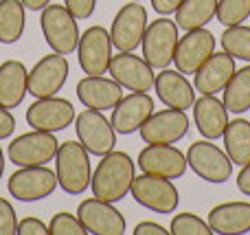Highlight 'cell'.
I'll return each instance as SVG.
<instances>
[{"label": "cell", "mask_w": 250, "mask_h": 235, "mask_svg": "<svg viewBox=\"0 0 250 235\" xmlns=\"http://www.w3.org/2000/svg\"><path fill=\"white\" fill-rule=\"evenodd\" d=\"M136 176V165L132 156L125 152H112L104 154L99 165L95 167V174L90 178L92 196L101 198L108 202H119L129 193Z\"/></svg>", "instance_id": "6da1fadb"}, {"label": "cell", "mask_w": 250, "mask_h": 235, "mask_svg": "<svg viewBox=\"0 0 250 235\" xmlns=\"http://www.w3.org/2000/svg\"><path fill=\"white\" fill-rule=\"evenodd\" d=\"M55 176L57 185L68 196H82L90 187L92 167L90 152L79 141H64L55 154Z\"/></svg>", "instance_id": "7a4b0ae2"}, {"label": "cell", "mask_w": 250, "mask_h": 235, "mask_svg": "<svg viewBox=\"0 0 250 235\" xmlns=\"http://www.w3.org/2000/svg\"><path fill=\"white\" fill-rule=\"evenodd\" d=\"M40 29H42L46 44L55 53L70 55V53L77 51L79 38H82L77 18L64 4H55V2L46 4L42 9V13H40Z\"/></svg>", "instance_id": "3957f363"}, {"label": "cell", "mask_w": 250, "mask_h": 235, "mask_svg": "<svg viewBox=\"0 0 250 235\" xmlns=\"http://www.w3.org/2000/svg\"><path fill=\"white\" fill-rule=\"evenodd\" d=\"M129 193H132V198L141 207L160 215L173 214L178 209V205H180V193H178L173 180L165 178V176H156V174L134 176Z\"/></svg>", "instance_id": "277c9868"}, {"label": "cell", "mask_w": 250, "mask_h": 235, "mask_svg": "<svg viewBox=\"0 0 250 235\" xmlns=\"http://www.w3.org/2000/svg\"><path fill=\"white\" fill-rule=\"evenodd\" d=\"M178 24L176 20H169L167 16H160L158 20L149 22L143 35V57L147 60V64L156 70L169 68V64L173 62L178 46Z\"/></svg>", "instance_id": "5b68a950"}, {"label": "cell", "mask_w": 250, "mask_h": 235, "mask_svg": "<svg viewBox=\"0 0 250 235\" xmlns=\"http://www.w3.org/2000/svg\"><path fill=\"white\" fill-rule=\"evenodd\" d=\"M187 165L198 178L207 183H226L233 174V161L229 158L226 150L217 148L213 141L202 139L189 145L187 152Z\"/></svg>", "instance_id": "8992f818"}, {"label": "cell", "mask_w": 250, "mask_h": 235, "mask_svg": "<svg viewBox=\"0 0 250 235\" xmlns=\"http://www.w3.org/2000/svg\"><path fill=\"white\" fill-rule=\"evenodd\" d=\"M60 141L55 139L53 132L33 130L20 134L9 143L7 156L16 167H35V165H48L55 161Z\"/></svg>", "instance_id": "52a82bcc"}, {"label": "cell", "mask_w": 250, "mask_h": 235, "mask_svg": "<svg viewBox=\"0 0 250 235\" xmlns=\"http://www.w3.org/2000/svg\"><path fill=\"white\" fill-rule=\"evenodd\" d=\"M57 185V176L46 165H35V167H18L11 176L7 178L9 196H13L20 202H35L48 198Z\"/></svg>", "instance_id": "ba28073f"}, {"label": "cell", "mask_w": 250, "mask_h": 235, "mask_svg": "<svg viewBox=\"0 0 250 235\" xmlns=\"http://www.w3.org/2000/svg\"><path fill=\"white\" fill-rule=\"evenodd\" d=\"M75 132L77 141L95 156L112 152L117 145V130L112 128L110 119L104 117L101 110L86 108L75 117Z\"/></svg>", "instance_id": "9c48e42d"}, {"label": "cell", "mask_w": 250, "mask_h": 235, "mask_svg": "<svg viewBox=\"0 0 250 235\" xmlns=\"http://www.w3.org/2000/svg\"><path fill=\"white\" fill-rule=\"evenodd\" d=\"M112 38H110V31L105 26H88L77 44V60L82 70L86 75L108 73L110 60H112Z\"/></svg>", "instance_id": "30bf717a"}, {"label": "cell", "mask_w": 250, "mask_h": 235, "mask_svg": "<svg viewBox=\"0 0 250 235\" xmlns=\"http://www.w3.org/2000/svg\"><path fill=\"white\" fill-rule=\"evenodd\" d=\"M136 165L143 174H156L165 178H182L187 174V154L173 143H147L136 158Z\"/></svg>", "instance_id": "8fae6325"}, {"label": "cell", "mask_w": 250, "mask_h": 235, "mask_svg": "<svg viewBox=\"0 0 250 235\" xmlns=\"http://www.w3.org/2000/svg\"><path fill=\"white\" fill-rule=\"evenodd\" d=\"M147 9L141 2L132 0V2L123 4L117 11L110 26V38H112V46L117 51H136L143 42V35L147 29Z\"/></svg>", "instance_id": "7c38bea8"}, {"label": "cell", "mask_w": 250, "mask_h": 235, "mask_svg": "<svg viewBox=\"0 0 250 235\" xmlns=\"http://www.w3.org/2000/svg\"><path fill=\"white\" fill-rule=\"evenodd\" d=\"M68 60L66 55L53 51L51 55H44L40 62H35V66L29 70V95H33L35 99L42 97H53L64 88L66 79H68Z\"/></svg>", "instance_id": "4fadbf2b"}, {"label": "cell", "mask_w": 250, "mask_h": 235, "mask_svg": "<svg viewBox=\"0 0 250 235\" xmlns=\"http://www.w3.org/2000/svg\"><path fill=\"white\" fill-rule=\"evenodd\" d=\"M75 112L73 104L64 97H42L35 99L33 104L26 108V123L33 130H44V132H62L68 126L75 123Z\"/></svg>", "instance_id": "5bb4252c"}, {"label": "cell", "mask_w": 250, "mask_h": 235, "mask_svg": "<svg viewBox=\"0 0 250 235\" xmlns=\"http://www.w3.org/2000/svg\"><path fill=\"white\" fill-rule=\"evenodd\" d=\"M108 73L125 90L149 92L154 88V68L147 64L145 57L134 55V51H119L117 55H112Z\"/></svg>", "instance_id": "9a60e30c"}, {"label": "cell", "mask_w": 250, "mask_h": 235, "mask_svg": "<svg viewBox=\"0 0 250 235\" xmlns=\"http://www.w3.org/2000/svg\"><path fill=\"white\" fill-rule=\"evenodd\" d=\"M77 218L90 235H123L127 231L123 214L114 207V202L101 198L82 200V205L77 207Z\"/></svg>", "instance_id": "2e32d148"}, {"label": "cell", "mask_w": 250, "mask_h": 235, "mask_svg": "<svg viewBox=\"0 0 250 235\" xmlns=\"http://www.w3.org/2000/svg\"><path fill=\"white\" fill-rule=\"evenodd\" d=\"M145 143H178L189 134V117L187 110L163 108L151 112L149 119L138 130Z\"/></svg>", "instance_id": "e0dca14e"}, {"label": "cell", "mask_w": 250, "mask_h": 235, "mask_svg": "<svg viewBox=\"0 0 250 235\" xmlns=\"http://www.w3.org/2000/svg\"><path fill=\"white\" fill-rule=\"evenodd\" d=\"M213 53H215V35L207 26L193 29L187 31L185 38L178 40L173 64H176V70H180V73L193 75Z\"/></svg>", "instance_id": "ac0fdd59"}, {"label": "cell", "mask_w": 250, "mask_h": 235, "mask_svg": "<svg viewBox=\"0 0 250 235\" xmlns=\"http://www.w3.org/2000/svg\"><path fill=\"white\" fill-rule=\"evenodd\" d=\"M154 112V99L149 92H129L123 95L121 101L112 108V128L117 134H134Z\"/></svg>", "instance_id": "d6986e66"}, {"label": "cell", "mask_w": 250, "mask_h": 235, "mask_svg": "<svg viewBox=\"0 0 250 235\" xmlns=\"http://www.w3.org/2000/svg\"><path fill=\"white\" fill-rule=\"evenodd\" d=\"M123 86L114 82L112 77L104 75H86L77 82V99L83 104V108L92 110H112L121 101Z\"/></svg>", "instance_id": "ffe728a7"}, {"label": "cell", "mask_w": 250, "mask_h": 235, "mask_svg": "<svg viewBox=\"0 0 250 235\" xmlns=\"http://www.w3.org/2000/svg\"><path fill=\"white\" fill-rule=\"evenodd\" d=\"M237 66H235V57L229 55L226 51L213 53L202 66L193 73V86L202 95H217L224 92L226 84L235 75Z\"/></svg>", "instance_id": "44dd1931"}, {"label": "cell", "mask_w": 250, "mask_h": 235, "mask_svg": "<svg viewBox=\"0 0 250 235\" xmlns=\"http://www.w3.org/2000/svg\"><path fill=\"white\" fill-rule=\"evenodd\" d=\"M154 90L167 108L189 110L195 101V86L180 70L163 68L154 79Z\"/></svg>", "instance_id": "7402d4cb"}, {"label": "cell", "mask_w": 250, "mask_h": 235, "mask_svg": "<svg viewBox=\"0 0 250 235\" xmlns=\"http://www.w3.org/2000/svg\"><path fill=\"white\" fill-rule=\"evenodd\" d=\"M193 123L198 132L208 141H217L224 136L229 126V108L215 95H202L193 101Z\"/></svg>", "instance_id": "603a6c76"}, {"label": "cell", "mask_w": 250, "mask_h": 235, "mask_svg": "<svg viewBox=\"0 0 250 235\" xmlns=\"http://www.w3.org/2000/svg\"><path fill=\"white\" fill-rule=\"evenodd\" d=\"M207 222L217 235H246L250 233V202H222L208 211Z\"/></svg>", "instance_id": "cb8c5ba5"}, {"label": "cell", "mask_w": 250, "mask_h": 235, "mask_svg": "<svg viewBox=\"0 0 250 235\" xmlns=\"http://www.w3.org/2000/svg\"><path fill=\"white\" fill-rule=\"evenodd\" d=\"M26 79H29V70L20 60L2 62L0 64V106L9 110L18 108L29 92Z\"/></svg>", "instance_id": "d4e9b609"}, {"label": "cell", "mask_w": 250, "mask_h": 235, "mask_svg": "<svg viewBox=\"0 0 250 235\" xmlns=\"http://www.w3.org/2000/svg\"><path fill=\"white\" fill-rule=\"evenodd\" d=\"M224 150L233 165H248L250 163V121L248 119H233L224 130Z\"/></svg>", "instance_id": "484cf974"}, {"label": "cell", "mask_w": 250, "mask_h": 235, "mask_svg": "<svg viewBox=\"0 0 250 235\" xmlns=\"http://www.w3.org/2000/svg\"><path fill=\"white\" fill-rule=\"evenodd\" d=\"M217 0H182L176 9V24L182 31L202 29L215 18Z\"/></svg>", "instance_id": "4316f807"}, {"label": "cell", "mask_w": 250, "mask_h": 235, "mask_svg": "<svg viewBox=\"0 0 250 235\" xmlns=\"http://www.w3.org/2000/svg\"><path fill=\"white\" fill-rule=\"evenodd\" d=\"M26 13L22 0H0V44H16L24 35Z\"/></svg>", "instance_id": "83f0119b"}, {"label": "cell", "mask_w": 250, "mask_h": 235, "mask_svg": "<svg viewBox=\"0 0 250 235\" xmlns=\"http://www.w3.org/2000/svg\"><path fill=\"white\" fill-rule=\"evenodd\" d=\"M222 101L233 114H244L250 110V64L235 70V75L224 88Z\"/></svg>", "instance_id": "f1b7e54d"}, {"label": "cell", "mask_w": 250, "mask_h": 235, "mask_svg": "<svg viewBox=\"0 0 250 235\" xmlns=\"http://www.w3.org/2000/svg\"><path fill=\"white\" fill-rule=\"evenodd\" d=\"M220 44H222V51L233 55L235 60H242L250 64V26L246 24L224 26Z\"/></svg>", "instance_id": "f546056e"}, {"label": "cell", "mask_w": 250, "mask_h": 235, "mask_svg": "<svg viewBox=\"0 0 250 235\" xmlns=\"http://www.w3.org/2000/svg\"><path fill=\"white\" fill-rule=\"evenodd\" d=\"M215 18L222 26L244 24L250 18V0H217Z\"/></svg>", "instance_id": "4dcf8cb0"}, {"label": "cell", "mask_w": 250, "mask_h": 235, "mask_svg": "<svg viewBox=\"0 0 250 235\" xmlns=\"http://www.w3.org/2000/svg\"><path fill=\"white\" fill-rule=\"evenodd\" d=\"M169 233L171 235H213L207 220H202L200 215L191 214V211L178 214L176 218L171 220Z\"/></svg>", "instance_id": "1f68e13d"}, {"label": "cell", "mask_w": 250, "mask_h": 235, "mask_svg": "<svg viewBox=\"0 0 250 235\" xmlns=\"http://www.w3.org/2000/svg\"><path fill=\"white\" fill-rule=\"evenodd\" d=\"M48 235H88L82 220L68 211H60L48 222Z\"/></svg>", "instance_id": "d6a6232c"}, {"label": "cell", "mask_w": 250, "mask_h": 235, "mask_svg": "<svg viewBox=\"0 0 250 235\" xmlns=\"http://www.w3.org/2000/svg\"><path fill=\"white\" fill-rule=\"evenodd\" d=\"M18 233V218L16 209L7 198H0V235H16Z\"/></svg>", "instance_id": "836d02e7"}, {"label": "cell", "mask_w": 250, "mask_h": 235, "mask_svg": "<svg viewBox=\"0 0 250 235\" xmlns=\"http://www.w3.org/2000/svg\"><path fill=\"white\" fill-rule=\"evenodd\" d=\"M64 7L73 13L77 20H86L95 13L97 0H64Z\"/></svg>", "instance_id": "e575fe53"}, {"label": "cell", "mask_w": 250, "mask_h": 235, "mask_svg": "<svg viewBox=\"0 0 250 235\" xmlns=\"http://www.w3.org/2000/svg\"><path fill=\"white\" fill-rule=\"evenodd\" d=\"M18 235H48V224L40 218H24L18 222Z\"/></svg>", "instance_id": "d590c367"}, {"label": "cell", "mask_w": 250, "mask_h": 235, "mask_svg": "<svg viewBox=\"0 0 250 235\" xmlns=\"http://www.w3.org/2000/svg\"><path fill=\"white\" fill-rule=\"evenodd\" d=\"M16 130V117L11 114V110L0 106V141L9 139Z\"/></svg>", "instance_id": "8d00e7d4"}, {"label": "cell", "mask_w": 250, "mask_h": 235, "mask_svg": "<svg viewBox=\"0 0 250 235\" xmlns=\"http://www.w3.org/2000/svg\"><path fill=\"white\" fill-rule=\"evenodd\" d=\"M134 235H169V229H165L163 224L158 222H138L136 227H134Z\"/></svg>", "instance_id": "74e56055"}, {"label": "cell", "mask_w": 250, "mask_h": 235, "mask_svg": "<svg viewBox=\"0 0 250 235\" xmlns=\"http://www.w3.org/2000/svg\"><path fill=\"white\" fill-rule=\"evenodd\" d=\"M182 0H151V7H154L156 13H160V16H171V13H176V9L180 7Z\"/></svg>", "instance_id": "f35d334b"}, {"label": "cell", "mask_w": 250, "mask_h": 235, "mask_svg": "<svg viewBox=\"0 0 250 235\" xmlns=\"http://www.w3.org/2000/svg\"><path fill=\"white\" fill-rule=\"evenodd\" d=\"M237 189L244 196H250V163L242 167V171L237 174Z\"/></svg>", "instance_id": "ab89813d"}, {"label": "cell", "mask_w": 250, "mask_h": 235, "mask_svg": "<svg viewBox=\"0 0 250 235\" xmlns=\"http://www.w3.org/2000/svg\"><path fill=\"white\" fill-rule=\"evenodd\" d=\"M22 4L29 11H42L46 4H51V0H22Z\"/></svg>", "instance_id": "60d3db41"}, {"label": "cell", "mask_w": 250, "mask_h": 235, "mask_svg": "<svg viewBox=\"0 0 250 235\" xmlns=\"http://www.w3.org/2000/svg\"><path fill=\"white\" fill-rule=\"evenodd\" d=\"M2 174H4V152L0 148V178H2Z\"/></svg>", "instance_id": "b9f144b4"}, {"label": "cell", "mask_w": 250, "mask_h": 235, "mask_svg": "<svg viewBox=\"0 0 250 235\" xmlns=\"http://www.w3.org/2000/svg\"><path fill=\"white\" fill-rule=\"evenodd\" d=\"M136 2H141V0H136Z\"/></svg>", "instance_id": "7bdbcfd3"}]
</instances>
